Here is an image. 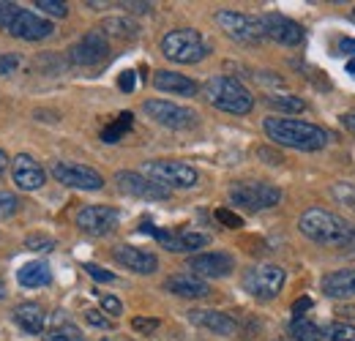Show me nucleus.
<instances>
[{
    "mask_svg": "<svg viewBox=\"0 0 355 341\" xmlns=\"http://www.w3.org/2000/svg\"><path fill=\"white\" fill-rule=\"evenodd\" d=\"M0 30L22 42H42L55 33V25L44 17H39L36 11L0 0Z\"/></svg>",
    "mask_w": 355,
    "mask_h": 341,
    "instance_id": "nucleus-3",
    "label": "nucleus"
},
{
    "mask_svg": "<svg viewBox=\"0 0 355 341\" xmlns=\"http://www.w3.org/2000/svg\"><path fill=\"white\" fill-rule=\"evenodd\" d=\"M14 322H17L25 333L39 336V333H44L46 314L39 303H19V306L14 308Z\"/></svg>",
    "mask_w": 355,
    "mask_h": 341,
    "instance_id": "nucleus-21",
    "label": "nucleus"
},
{
    "mask_svg": "<svg viewBox=\"0 0 355 341\" xmlns=\"http://www.w3.org/2000/svg\"><path fill=\"white\" fill-rule=\"evenodd\" d=\"M142 112L167 128H191L197 123V112H194V110L173 104V101H162V98L145 101V104H142Z\"/></svg>",
    "mask_w": 355,
    "mask_h": 341,
    "instance_id": "nucleus-10",
    "label": "nucleus"
},
{
    "mask_svg": "<svg viewBox=\"0 0 355 341\" xmlns=\"http://www.w3.org/2000/svg\"><path fill=\"white\" fill-rule=\"evenodd\" d=\"M230 202L243 211H268L282 202V191L263 180H243L230 189Z\"/></svg>",
    "mask_w": 355,
    "mask_h": 341,
    "instance_id": "nucleus-6",
    "label": "nucleus"
},
{
    "mask_svg": "<svg viewBox=\"0 0 355 341\" xmlns=\"http://www.w3.org/2000/svg\"><path fill=\"white\" fill-rule=\"evenodd\" d=\"M353 19H355V8H353Z\"/></svg>",
    "mask_w": 355,
    "mask_h": 341,
    "instance_id": "nucleus-53",
    "label": "nucleus"
},
{
    "mask_svg": "<svg viewBox=\"0 0 355 341\" xmlns=\"http://www.w3.org/2000/svg\"><path fill=\"white\" fill-rule=\"evenodd\" d=\"M25 246H28L31 252H52V249H55V241L46 238V235H31V238L25 241Z\"/></svg>",
    "mask_w": 355,
    "mask_h": 341,
    "instance_id": "nucleus-35",
    "label": "nucleus"
},
{
    "mask_svg": "<svg viewBox=\"0 0 355 341\" xmlns=\"http://www.w3.org/2000/svg\"><path fill=\"white\" fill-rule=\"evenodd\" d=\"M159 320H153V317H134L132 320V328L137 333H142V336H150L153 331H159Z\"/></svg>",
    "mask_w": 355,
    "mask_h": 341,
    "instance_id": "nucleus-34",
    "label": "nucleus"
},
{
    "mask_svg": "<svg viewBox=\"0 0 355 341\" xmlns=\"http://www.w3.org/2000/svg\"><path fill=\"white\" fill-rule=\"evenodd\" d=\"M301 232L320 243V246H334V249H345L353 238V224H347L342 216L322 211V208H309L298 221Z\"/></svg>",
    "mask_w": 355,
    "mask_h": 341,
    "instance_id": "nucleus-2",
    "label": "nucleus"
},
{
    "mask_svg": "<svg viewBox=\"0 0 355 341\" xmlns=\"http://www.w3.org/2000/svg\"><path fill=\"white\" fill-rule=\"evenodd\" d=\"M6 170H8V153L0 148V177L6 175Z\"/></svg>",
    "mask_w": 355,
    "mask_h": 341,
    "instance_id": "nucleus-49",
    "label": "nucleus"
},
{
    "mask_svg": "<svg viewBox=\"0 0 355 341\" xmlns=\"http://www.w3.org/2000/svg\"><path fill=\"white\" fill-rule=\"evenodd\" d=\"M85 320H88L93 328H104V331H107V328H112V322H110V320H104V317H101V311H85Z\"/></svg>",
    "mask_w": 355,
    "mask_h": 341,
    "instance_id": "nucleus-40",
    "label": "nucleus"
},
{
    "mask_svg": "<svg viewBox=\"0 0 355 341\" xmlns=\"http://www.w3.org/2000/svg\"><path fill=\"white\" fill-rule=\"evenodd\" d=\"M189 270L200 279H224L235 270V259L224 252H205L189 256Z\"/></svg>",
    "mask_w": 355,
    "mask_h": 341,
    "instance_id": "nucleus-15",
    "label": "nucleus"
},
{
    "mask_svg": "<svg viewBox=\"0 0 355 341\" xmlns=\"http://www.w3.org/2000/svg\"><path fill=\"white\" fill-rule=\"evenodd\" d=\"M322 295L355 298V270H334V273L322 276Z\"/></svg>",
    "mask_w": 355,
    "mask_h": 341,
    "instance_id": "nucleus-22",
    "label": "nucleus"
},
{
    "mask_svg": "<svg viewBox=\"0 0 355 341\" xmlns=\"http://www.w3.org/2000/svg\"><path fill=\"white\" fill-rule=\"evenodd\" d=\"M19 211V197L11 191H0V218H11Z\"/></svg>",
    "mask_w": 355,
    "mask_h": 341,
    "instance_id": "nucleus-33",
    "label": "nucleus"
},
{
    "mask_svg": "<svg viewBox=\"0 0 355 341\" xmlns=\"http://www.w3.org/2000/svg\"><path fill=\"white\" fill-rule=\"evenodd\" d=\"M290 336L295 341H320L322 339V328L314 325L306 317H295L293 325H290Z\"/></svg>",
    "mask_w": 355,
    "mask_h": 341,
    "instance_id": "nucleus-27",
    "label": "nucleus"
},
{
    "mask_svg": "<svg viewBox=\"0 0 355 341\" xmlns=\"http://www.w3.org/2000/svg\"><path fill=\"white\" fill-rule=\"evenodd\" d=\"M336 314H339L345 322H347V320H355V306H339ZM342 320H339V322H342Z\"/></svg>",
    "mask_w": 355,
    "mask_h": 341,
    "instance_id": "nucleus-45",
    "label": "nucleus"
},
{
    "mask_svg": "<svg viewBox=\"0 0 355 341\" xmlns=\"http://www.w3.org/2000/svg\"><path fill=\"white\" fill-rule=\"evenodd\" d=\"M115 259H118L123 268H129V270H134V273H139V276H150V273L159 270V259H156V254L142 252V249H137V246H118V249H115Z\"/></svg>",
    "mask_w": 355,
    "mask_h": 341,
    "instance_id": "nucleus-20",
    "label": "nucleus"
},
{
    "mask_svg": "<svg viewBox=\"0 0 355 341\" xmlns=\"http://www.w3.org/2000/svg\"><path fill=\"white\" fill-rule=\"evenodd\" d=\"M345 249H347V254H353V256H355V227H353V238H350V243H347Z\"/></svg>",
    "mask_w": 355,
    "mask_h": 341,
    "instance_id": "nucleus-50",
    "label": "nucleus"
},
{
    "mask_svg": "<svg viewBox=\"0 0 355 341\" xmlns=\"http://www.w3.org/2000/svg\"><path fill=\"white\" fill-rule=\"evenodd\" d=\"M284 268L279 265H270V262H263V265H252L246 273H243V290L257 300H273L282 287H284Z\"/></svg>",
    "mask_w": 355,
    "mask_h": 341,
    "instance_id": "nucleus-8",
    "label": "nucleus"
},
{
    "mask_svg": "<svg viewBox=\"0 0 355 341\" xmlns=\"http://www.w3.org/2000/svg\"><path fill=\"white\" fill-rule=\"evenodd\" d=\"M52 177L69 189H83V191H98L104 186V177L96 170L74 161H58L52 164Z\"/></svg>",
    "mask_w": 355,
    "mask_h": 341,
    "instance_id": "nucleus-11",
    "label": "nucleus"
},
{
    "mask_svg": "<svg viewBox=\"0 0 355 341\" xmlns=\"http://www.w3.org/2000/svg\"><path fill=\"white\" fill-rule=\"evenodd\" d=\"M162 55L173 63L189 66V63H200L202 58H208V44L200 36V30L178 28L162 39Z\"/></svg>",
    "mask_w": 355,
    "mask_h": 341,
    "instance_id": "nucleus-5",
    "label": "nucleus"
},
{
    "mask_svg": "<svg viewBox=\"0 0 355 341\" xmlns=\"http://www.w3.org/2000/svg\"><path fill=\"white\" fill-rule=\"evenodd\" d=\"M334 194H336L342 202H347V205L355 211V189L353 186H336V189H334Z\"/></svg>",
    "mask_w": 355,
    "mask_h": 341,
    "instance_id": "nucleus-39",
    "label": "nucleus"
},
{
    "mask_svg": "<svg viewBox=\"0 0 355 341\" xmlns=\"http://www.w3.org/2000/svg\"><path fill=\"white\" fill-rule=\"evenodd\" d=\"M266 104L270 110H276V112H290V115H295V112H304L306 110V101L301 98V96H290V93H273V96H266Z\"/></svg>",
    "mask_w": 355,
    "mask_h": 341,
    "instance_id": "nucleus-26",
    "label": "nucleus"
},
{
    "mask_svg": "<svg viewBox=\"0 0 355 341\" xmlns=\"http://www.w3.org/2000/svg\"><path fill=\"white\" fill-rule=\"evenodd\" d=\"M36 8L49 14V17H58V19H63L69 14V6L60 3V0H36Z\"/></svg>",
    "mask_w": 355,
    "mask_h": 341,
    "instance_id": "nucleus-32",
    "label": "nucleus"
},
{
    "mask_svg": "<svg viewBox=\"0 0 355 341\" xmlns=\"http://www.w3.org/2000/svg\"><path fill=\"white\" fill-rule=\"evenodd\" d=\"M145 177L159 183L162 189H194L200 183V172L186 161H148Z\"/></svg>",
    "mask_w": 355,
    "mask_h": 341,
    "instance_id": "nucleus-9",
    "label": "nucleus"
},
{
    "mask_svg": "<svg viewBox=\"0 0 355 341\" xmlns=\"http://www.w3.org/2000/svg\"><path fill=\"white\" fill-rule=\"evenodd\" d=\"M211 243L208 235L202 232H178V254L180 252H197V249H205Z\"/></svg>",
    "mask_w": 355,
    "mask_h": 341,
    "instance_id": "nucleus-30",
    "label": "nucleus"
},
{
    "mask_svg": "<svg viewBox=\"0 0 355 341\" xmlns=\"http://www.w3.org/2000/svg\"><path fill=\"white\" fill-rule=\"evenodd\" d=\"M110 55V44L101 30H90L77 44H71L69 49V60L74 66H98L104 58Z\"/></svg>",
    "mask_w": 355,
    "mask_h": 341,
    "instance_id": "nucleus-14",
    "label": "nucleus"
},
{
    "mask_svg": "<svg viewBox=\"0 0 355 341\" xmlns=\"http://www.w3.org/2000/svg\"><path fill=\"white\" fill-rule=\"evenodd\" d=\"M164 290L178 295V298H191V300L208 298V295H211L208 281L200 279V276H194V273H175V276H170V279L164 281Z\"/></svg>",
    "mask_w": 355,
    "mask_h": 341,
    "instance_id": "nucleus-19",
    "label": "nucleus"
},
{
    "mask_svg": "<svg viewBox=\"0 0 355 341\" xmlns=\"http://www.w3.org/2000/svg\"><path fill=\"white\" fill-rule=\"evenodd\" d=\"M347 74H355V60H350V63H347Z\"/></svg>",
    "mask_w": 355,
    "mask_h": 341,
    "instance_id": "nucleus-51",
    "label": "nucleus"
},
{
    "mask_svg": "<svg viewBox=\"0 0 355 341\" xmlns=\"http://www.w3.org/2000/svg\"><path fill=\"white\" fill-rule=\"evenodd\" d=\"M85 270H88L90 279H96V281H115V273H110V270H104V268H98V265H93V262H88L85 265Z\"/></svg>",
    "mask_w": 355,
    "mask_h": 341,
    "instance_id": "nucleus-38",
    "label": "nucleus"
},
{
    "mask_svg": "<svg viewBox=\"0 0 355 341\" xmlns=\"http://www.w3.org/2000/svg\"><path fill=\"white\" fill-rule=\"evenodd\" d=\"M263 25H266V39H273L284 46H298L304 42V28L284 14H263Z\"/></svg>",
    "mask_w": 355,
    "mask_h": 341,
    "instance_id": "nucleus-17",
    "label": "nucleus"
},
{
    "mask_svg": "<svg viewBox=\"0 0 355 341\" xmlns=\"http://www.w3.org/2000/svg\"><path fill=\"white\" fill-rule=\"evenodd\" d=\"M189 320L197 325V328H205L216 336H232L238 331V322L224 314V311H216V308H191L189 311Z\"/></svg>",
    "mask_w": 355,
    "mask_h": 341,
    "instance_id": "nucleus-18",
    "label": "nucleus"
},
{
    "mask_svg": "<svg viewBox=\"0 0 355 341\" xmlns=\"http://www.w3.org/2000/svg\"><path fill=\"white\" fill-rule=\"evenodd\" d=\"M132 123H134V115L132 112H121L118 115V121H112L110 126H104L101 128V142H121L123 139V134L132 128Z\"/></svg>",
    "mask_w": 355,
    "mask_h": 341,
    "instance_id": "nucleus-28",
    "label": "nucleus"
},
{
    "mask_svg": "<svg viewBox=\"0 0 355 341\" xmlns=\"http://www.w3.org/2000/svg\"><path fill=\"white\" fill-rule=\"evenodd\" d=\"M153 87L162 93H175V96H194L197 93V82L178 74V71H156Z\"/></svg>",
    "mask_w": 355,
    "mask_h": 341,
    "instance_id": "nucleus-23",
    "label": "nucleus"
},
{
    "mask_svg": "<svg viewBox=\"0 0 355 341\" xmlns=\"http://www.w3.org/2000/svg\"><path fill=\"white\" fill-rule=\"evenodd\" d=\"M205 98L208 104H214L216 110L230 112V115H249L254 107V96L249 93V87L235 77H211L205 82Z\"/></svg>",
    "mask_w": 355,
    "mask_h": 341,
    "instance_id": "nucleus-4",
    "label": "nucleus"
},
{
    "mask_svg": "<svg viewBox=\"0 0 355 341\" xmlns=\"http://www.w3.org/2000/svg\"><path fill=\"white\" fill-rule=\"evenodd\" d=\"M257 156H260V159H266V164H282V161H284L279 153H273V150H268V148H260V150H257Z\"/></svg>",
    "mask_w": 355,
    "mask_h": 341,
    "instance_id": "nucleus-43",
    "label": "nucleus"
},
{
    "mask_svg": "<svg viewBox=\"0 0 355 341\" xmlns=\"http://www.w3.org/2000/svg\"><path fill=\"white\" fill-rule=\"evenodd\" d=\"M101 311L110 314V317H118L123 311V303L115 298V295H101Z\"/></svg>",
    "mask_w": 355,
    "mask_h": 341,
    "instance_id": "nucleus-37",
    "label": "nucleus"
},
{
    "mask_svg": "<svg viewBox=\"0 0 355 341\" xmlns=\"http://www.w3.org/2000/svg\"><path fill=\"white\" fill-rule=\"evenodd\" d=\"M216 221L224 224V227H230V229H241V227H243V218L238 213H232V211H227V208H219V211H216Z\"/></svg>",
    "mask_w": 355,
    "mask_h": 341,
    "instance_id": "nucleus-36",
    "label": "nucleus"
},
{
    "mask_svg": "<svg viewBox=\"0 0 355 341\" xmlns=\"http://www.w3.org/2000/svg\"><path fill=\"white\" fill-rule=\"evenodd\" d=\"M342 126L347 128L350 134H355V112H347V115H342Z\"/></svg>",
    "mask_w": 355,
    "mask_h": 341,
    "instance_id": "nucleus-47",
    "label": "nucleus"
},
{
    "mask_svg": "<svg viewBox=\"0 0 355 341\" xmlns=\"http://www.w3.org/2000/svg\"><path fill=\"white\" fill-rule=\"evenodd\" d=\"M216 25L230 39L241 44H257L266 39L263 17H252V14H243V11H232V8L216 11Z\"/></svg>",
    "mask_w": 355,
    "mask_h": 341,
    "instance_id": "nucleus-7",
    "label": "nucleus"
},
{
    "mask_svg": "<svg viewBox=\"0 0 355 341\" xmlns=\"http://www.w3.org/2000/svg\"><path fill=\"white\" fill-rule=\"evenodd\" d=\"M14 69H17V55H3L0 58V74H14Z\"/></svg>",
    "mask_w": 355,
    "mask_h": 341,
    "instance_id": "nucleus-41",
    "label": "nucleus"
},
{
    "mask_svg": "<svg viewBox=\"0 0 355 341\" xmlns=\"http://www.w3.org/2000/svg\"><path fill=\"white\" fill-rule=\"evenodd\" d=\"M325 336L331 341H355V325L350 322H331L328 328H325Z\"/></svg>",
    "mask_w": 355,
    "mask_h": 341,
    "instance_id": "nucleus-31",
    "label": "nucleus"
},
{
    "mask_svg": "<svg viewBox=\"0 0 355 341\" xmlns=\"http://www.w3.org/2000/svg\"><path fill=\"white\" fill-rule=\"evenodd\" d=\"M339 49L347 52V55H355V39H342V42H339Z\"/></svg>",
    "mask_w": 355,
    "mask_h": 341,
    "instance_id": "nucleus-48",
    "label": "nucleus"
},
{
    "mask_svg": "<svg viewBox=\"0 0 355 341\" xmlns=\"http://www.w3.org/2000/svg\"><path fill=\"white\" fill-rule=\"evenodd\" d=\"M134 80H137V77H134V71H123V74L118 77V87H121L123 93H132V90H134Z\"/></svg>",
    "mask_w": 355,
    "mask_h": 341,
    "instance_id": "nucleus-42",
    "label": "nucleus"
},
{
    "mask_svg": "<svg viewBox=\"0 0 355 341\" xmlns=\"http://www.w3.org/2000/svg\"><path fill=\"white\" fill-rule=\"evenodd\" d=\"M6 298V284H3V281H0V300Z\"/></svg>",
    "mask_w": 355,
    "mask_h": 341,
    "instance_id": "nucleus-52",
    "label": "nucleus"
},
{
    "mask_svg": "<svg viewBox=\"0 0 355 341\" xmlns=\"http://www.w3.org/2000/svg\"><path fill=\"white\" fill-rule=\"evenodd\" d=\"M263 128L270 142L293 150H322L331 139L325 128L306 121H295V118H266Z\"/></svg>",
    "mask_w": 355,
    "mask_h": 341,
    "instance_id": "nucleus-1",
    "label": "nucleus"
},
{
    "mask_svg": "<svg viewBox=\"0 0 355 341\" xmlns=\"http://www.w3.org/2000/svg\"><path fill=\"white\" fill-rule=\"evenodd\" d=\"M101 33L104 36H118V39H134L137 36V25L132 19H123V17H110V19H104Z\"/></svg>",
    "mask_w": 355,
    "mask_h": 341,
    "instance_id": "nucleus-29",
    "label": "nucleus"
},
{
    "mask_svg": "<svg viewBox=\"0 0 355 341\" xmlns=\"http://www.w3.org/2000/svg\"><path fill=\"white\" fill-rule=\"evenodd\" d=\"M44 341H83V333L74 322H69L66 317H58L44 333Z\"/></svg>",
    "mask_w": 355,
    "mask_h": 341,
    "instance_id": "nucleus-25",
    "label": "nucleus"
},
{
    "mask_svg": "<svg viewBox=\"0 0 355 341\" xmlns=\"http://www.w3.org/2000/svg\"><path fill=\"white\" fill-rule=\"evenodd\" d=\"M121 221V213L110 205H88L77 213V227L85 232V235H93V238H104L110 235Z\"/></svg>",
    "mask_w": 355,
    "mask_h": 341,
    "instance_id": "nucleus-12",
    "label": "nucleus"
},
{
    "mask_svg": "<svg viewBox=\"0 0 355 341\" xmlns=\"http://www.w3.org/2000/svg\"><path fill=\"white\" fill-rule=\"evenodd\" d=\"M11 177L17 183V189L22 191H39L46 183V172L42 170V164L28 156V153H19L14 161H11Z\"/></svg>",
    "mask_w": 355,
    "mask_h": 341,
    "instance_id": "nucleus-16",
    "label": "nucleus"
},
{
    "mask_svg": "<svg viewBox=\"0 0 355 341\" xmlns=\"http://www.w3.org/2000/svg\"><path fill=\"white\" fill-rule=\"evenodd\" d=\"M123 8L137 11V14H145V11H150V3H123Z\"/></svg>",
    "mask_w": 355,
    "mask_h": 341,
    "instance_id": "nucleus-46",
    "label": "nucleus"
},
{
    "mask_svg": "<svg viewBox=\"0 0 355 341\" xmlns=\"http://www.w3.org/2000/svg\"><path fill=\"white\" fill-rule=\"evenodd\" d=\"M17 281L25 290H39V287H46L52 281V270H49L44 259H33V262H28L17 270Z\"/></svg>",
    "mask_w": 355,
    "mask_h": 341,
    "instance_id": "nucleus-24",
    "label": "nucleus"
},
{
    "mask_svg": "<svg viewBox=\"0 0 355 341\" xmlns=\"http://www.w3.org/2000/svg\"><path fill=\"white\" fill-rule=\"evenodd\" d=\"M309 308H311V298H298L293 303V314H295V317H301V314L309 311Z\"/></svg>",
    "mask_w": 355,
    "mask_h": 341,
    "instance_id": "nucleus-44",
    "label": "nucleus"
},
{
    "mask_svg": "<svg viewBox=\"0 0 355 341\" xmlns=\"http://www.w3.org/2000/svg\"><path fill=\"white\" fill-rule=\"evenodd\" d=\"M115 183L123 194L137 197V200H153V202H162V200H170V191L162 189L159 183H153L150 177L139 175V172H115Z\"/></svg>",
    "mask_w": 355,
    "mask_h": 341,
    "instance_id": "nucleus-13",
    "label": "nucleus"
}]
</instances>
